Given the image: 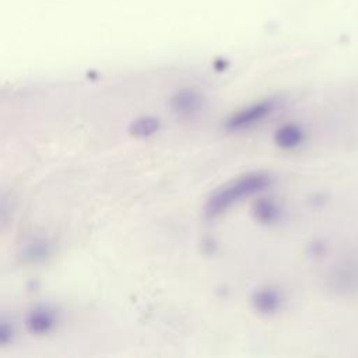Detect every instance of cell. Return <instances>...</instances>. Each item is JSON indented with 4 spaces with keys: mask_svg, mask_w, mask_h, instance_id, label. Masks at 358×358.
<instances>
[{
    "mask_svg": "<svg viewBox=\"0 0 358 358\" xmlns=\"http://www.w3.org/2000/svg\"><path fill=\"white\" fill-rule=\"evenodd\" d=\"M271 183V176L263 171L239 175L211 192L204 204V214L208 218H217L243 199L262 193Z\"/></svg>",
    "mask_w": 358,
    "mask_h": 358,
    "instance_id": "obj_1",
    "label": "cell"
},
{
    "mask_svg": "<svg viewBox=\"0 0 358 358\" xmlns=\"http://www.w3.org/2000/svg\"><path fill=\"white\" fill-rule=\"evenodd\" d=\"M275 101L271 98L262 99L257 102H253L248 106H243L238 110H235L227 120H225V129L228 131H242L248 130L257 123L263 122L267 116L273 113L275 109Z\"/></svg>",
    "mask_w": 358,
    "mask_h": 358,
    "instance_id": "obj_2",
    "label": "cell"
},
{
    "mask_svg": "<svg viewBox=\"0 0 358 358\" xmlns=\"http://www.w3.org/2000/svg\"><path fill=\"white\" fill-rule=\"evenodd\" d=\"M171 109L179 116H190L197 113L203 106V96L199 91L192 88H185L175 95H172L169 101Z\"/></svg>",
    "mask_w": 358,
    "mask_h": 358,
    "instance_id": "obj_3",
    "label": "cell"
},
{
    "mask_svg": "<svg viewBox=\"0 0 358 358\" xmlns=\"http://www.w3.org/2000/svg\"><path fill=\"white\" fill-rule=\"evenodd\" d=\"M282 305V294L278 288L267 285L256 289L252 295V306L262 315H273Z\"/></svg>",
    "mask_w": 358,
    "mask_h": 358,
    "instance_id": "obj_4",
    "label": "cell"
},
{
    "mask_svg": "<svg viewBox=\"0 0 358 358\" xmlns=\"http://www.w3.org/2000/svg\"><path fill=\"white\" fill-rule=\"evenodd\" d=\"M57 323V317L55 310L46 306H39L31 310L27 316L25 326L29 333L36 336H43L50 333Z\"/></svg>",
    "mask_w": 358,
    "mask_h": 358,
    "instance_id": "obj_5",
    "label": "cell"
},
{
    "mask_svg": "<svg viewBox=\"0 0 358 358\" xmlns=\"http://www.w3.org/2000/svg\"><path fill=\"white\" fill-rule=\"evenodd\" d=\"M252 214L255 220L260 224H274L281 214V210L275 200L270 197L257 199L252 207Z\"/></svg>",
    "mask_w": 358,
    "mask_h": 358,
    "instance_id": "obj_6",
    "label": "cell"
},
{
    "mask_svg": "<svg viewBox=\"0 0 358 358\" xmlns=\"http://www.w3.org/2000/svg\"><path fill=\"white\" fill-rule=\"evenodd\" d=\"M302 138H303L302 130L296 124H291V123H287V124L278 127L274 133L275 144L280 148H285V150L299 145Z\"/></svg>",
    "mask_w": 358,
    "mask_h": 358,
    "instance_id": "obj_7",
    "label": "cell"
},
{
    "mask_svg": "<svg viewBox=\"0 0 358 358\" xmlns=\"http://www.w3.org/2000/svg\"><path fill=\"white\" fill-rule=\"evenodd\" d=\"M161 122L158 117L155 116H140L137 119H134L130 126H129V133L133 137H138V138H145V137H151L152 134H155L159 130Z\"/></svg>",
    "mask_w": 358,
    "mask_h": 358,
    "instance_id": "obj_8",
    "label": "cell"
}]
</instances>
